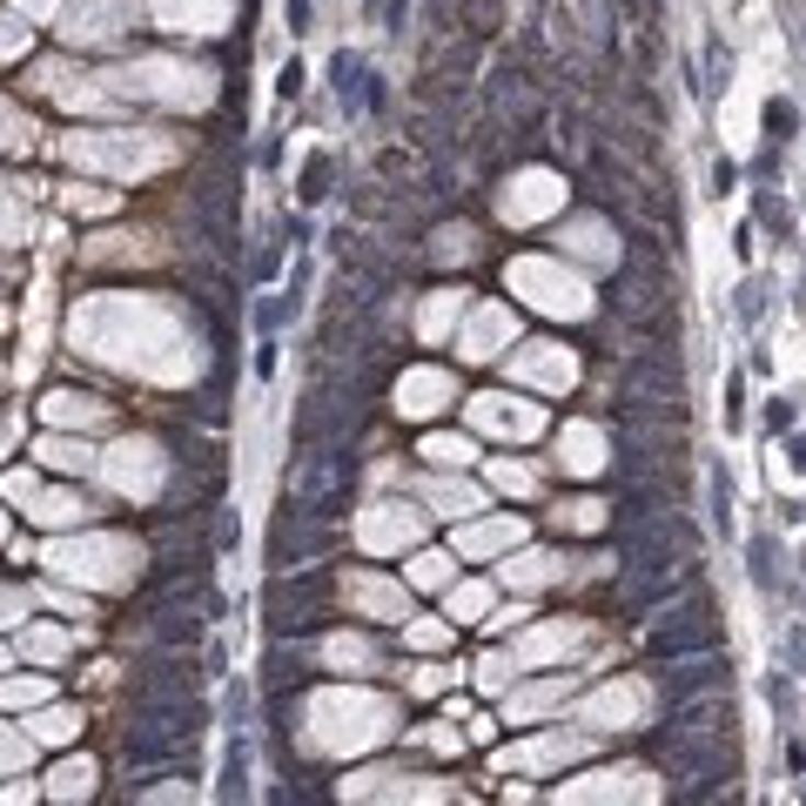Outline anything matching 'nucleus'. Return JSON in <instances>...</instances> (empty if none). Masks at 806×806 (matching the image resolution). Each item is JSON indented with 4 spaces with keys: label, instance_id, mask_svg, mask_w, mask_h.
<instances>
[{
    "label": "nucleus",
    "instance_id": "nucleus-10",
    "mask_svg": "<svg viewBox=\"0 0 806 806\" xmlns=\"http://www.w3.org/2000/svg\"><path fill=\"white\" fill-rule=\"evenodd\" d=\"M41 410H47V423H107V404L101 397H75V390H54Z\"/></svg>",
    "mask_w": 806,
    "mask_h": 806
},
{
    "label": "nucleus",
    "instance_id": "nucleus-22",
    "mask_svg": "<svg viewBox=\"0 0 806 806\" xmlns=\"http://www.w3.org/2000/svg\"><path fill=\"white\" fill-rule=\"evenodd\" d=\"M410 584H423V591H430V584H451V558H444V552H417V558H410Z\"/></svg>",
    "mask_w": 806,
    "mask_h": 806
},
{
    "label": "nucleus",
    "instance_id": "nucleus-8",
    "mask_svg": "<svg viewBox=\"0 0 806 806\" xmlns=\"http://www.w3.org/2000/svg\"><path fill=\"white\" fill-rule=\"evenodd\" d=\"M444 612H451V625H484L491 618V584H444Z\"/></svg>",
    "mask_w": 806,
    "mask_h": 806
},
{
    "label": "nucleus",
    "instance_id": "nucleus-1",
    "mask_svg": "<svg viewBox=\"0 0 806 806\" xmlns=\"http://www.w3.org/2000/svg\"><path fill=\"white\" fill-rule=\"evenodd\" d=\"M115 558H135V545H54L47 552V565L61 571V578H94V584H122L128 578V565H115Z\"/></svg>",
    "mask_w": 806,
    "mask_h": 806
},
{
    "label": "nucleus",
    "instance_id": "nucleus-18",
    "mask_svg": "<svg viewBox=\"0 0 806 806\" xmlns=\"http://www.w3.org/2000/svg\"><path fill=\"white\" fill-rule=\"evenodd\" d=\"M47 679L41 672H27V679H0V706H47Z\"/></svg>",
    "mask_w": 806,
    "mask_h": 806
},
{
    "label": "nucleus",
    "instance_id": "nucleus-27",
    "mask_svg": "<svg viewBox=\"0 0 806 806\" xmlns=\"http://www.w3.org/2000/svg\"><path fill=\"white\" fill-rule=\"evenodd\" d=\"M491 484H498V491H518V498H524V491H531V470H524V464H491Z\"/></svg>",
    "mask_w": 806,
    "mask_h": 806
},
{
    "label": "nucleus",
    "instance_id": "nucleus-2",
    "mask_svg": "<svg viewBox=\"0 0 806 806\" xmlns=\"http://www.w3.org/2000/svg\"><path fill=\"white\" fill-rule=\"evenodd\" d=\"M135 21V8L128 0H81V8L68 14V41H88V47H101V41H122V27Z\"/></svg>",
    "mask_w": 806,
    "mask_h": 806
},
{
    "label": "nucleus",
    "instance_id": "nucleus-20",
    "mask_svg": "<svg viewBox=\"0 0 806 806\" xmlns=\"http://www.w3.org/2000/svg\"><path fill=\"white\" fill-rule=\"evenodd\" d=\"M457 309H464V290H438V303H430V309H423V337H444Z\"/></svg>",
    "mask_w": 806,
    "mask_h": 806
},
{
    "label": "nucleus",
    "instance_id": "nucleus-23",
    "mask_svg": "<svg viewBox=\"0 0 806 806\" xmlns=\"http://www.w3.org/2000/svg\"><path fill=\"white\" fill-rule=\"evenodd\" d=\"M552 518H558V531H565V524H571V531H599V524H605V504H591V498H578V504H558Z\"/></svg>",
    "mask_w": 806,
    "mask_h": 806
},
{
    "label": "nucleus",
    "instance_id": "nucleus-13",
    "mask_svg": "<svg viewBox=\"0 0 806 806\" xmlns=\"http://www.w3.org/2000/svg\"><path fill=\"white\" fill-rule=\"evenodd\" d=\"M47 793L54 799H88L94 793V760H61V767L47 773Z\"/></svg>",
    "mask_w": 806,
    "mask_h": 806
},
{
    "label": "nucleus",
    "instance_id": "nucleus-7",
    "mask_svg": "<svg viewBox=\"0 0 806 806\" xmlns=\"http://www.w3.org/2000/svg\"><path fill=\"white\" fill-rule=\"evenodd\" d=\"M552 202H558V182H552V175H524L518 195L504 189V223H531V215L552 208Z\"/></svg>",
    "mask_w": 806,
    "mask_h": 806
},
{
    "label": "nucleus",
    "instance_id": "nucleus-31",
    "mask_svg": "<svg viewBox=\"0 0 806 806\" xmlns=\"http://www.w3.org/2000/svg\"><path fill=\"white\" fill-rule=\"evenodd\" d=\"M0 141H14V115H8V107H0Z\"/></svg>",
    "mask_w": 806,
    "mask_h": 806
},
{
    "label": "nucleus",
    "instance_id": "nucleus-11",
    "mask_svg": "<svg viewBox=\"0 0 806 806\" xmlns=\"http://www.w3.org/2000/svg\"><path fill=\"white\" fill-rule=\"evenodd\" d=\"M423 498L438 504L444 518H470V511H484V491H470V484H451V477H438V484H423Z\"/></svg>",
    "mask_w": 806,
    "mask_h": 806
},
{
    "label": "nucleus",
    "instance_id": "nucleus-34",
    "mask_svg": "<svg viewBox=\"0 0 806 806\" xmlns=\"http://www.w3.org/2000/svg\"><path fill=\"white\" fill-rule=\"evenodd\" d=\"M0 537H8V511H0Z\"/></svg>",
    "mask_w": 806,
    "mask_h": 806
},
{
    "label": "nucleus",
    "instance_id": "nucleus-24",
    "mask_svg": "<svg viewBox=\"0 0 806 806\" xmlns=\"http://www.w3.org/2000/svg\"><path fill=\"white\" fill-rule=\"evenodd\" d=\"M477 672H484V692H504V685L518 679V652H491Z\"/></svg>",
    "mask_w": 806,
    "mask_h": 806
},
{
    "label": "nucleus",
    "instance_id": "nucleus-21",
    "mask_svg": "<svg viewBox=\"0 0 806 806\" xmlns=\"http://www.w3.org/2000/svg\"><path fill=\"white\" fill-rule=\"evenodd\" d=\"M322 659H330V666H376V652H370V638H330V645H322Z\"/></svg>",
    "mask_w": 806,
    "mask_h": 806
},
{
    "label": "nucleus",
    "instance_id": "nucleus-3",
    "mask_svg": "<svg viewBox=\"0 0 806 806\" xmlns=\"http://www.w3.org/2000/svg\"><path fill=\"white\" fill-rule=\"evenodd\" d=\"M444 404H451V376L444 370H410L397 384V410L404 417H438Z\"/></svg>",
    "mask_w": 806,
    "mask_h": 806
},
{
    "label": "nucleus",
    "instance_id": "nucleus-32",
    "mask_svg": "<svg viewBox=\"0 0 806 806\" xmlns=\"http://www.w3.org/2000/svg\"><path fill=\"white\" fill-rule=\"evenodd\" d=\"M793 464H799V470H806V438H799V444H793Z\"/></svg>",
    "mask_w": 806,
    "mask_h": 806
},
{
    "label": "nucleus",
    "instance_id": "nucleus-33",
    "mask_svg": "<svg viewBox=\"0 0 806 806\" xmlns=\"http://www.w3.org/2000/svg\"><path fill=\"white\" fill-rule=\"evenodd\" d=\"M0 672H8V645H0Z\"/></svg>",
    "mask_w": 806,
    "mask_h": 806
},
{
    "label": "nucleus",
    "instance_id": "nucleus-14",
    "mask_svg": "<svg viewBox=\"0 0 806 806\" xmlns=\"http://www.w3.org/2000/svg\"><path fill=\"white\" fill-rule=\"evenodd\" d=\"M518 537H524V524L511 518V524H477V531H464V537H457V545H464L470 558H491V552H504V545H518Z\"/></svg>",
    "mask_w": 806,
    "mask_h": 806
},
{
    "label": "nucleus",
    "instance_id": "nucleus-28",
    "mask_svg": "<svg viewBox=\"0 0 806 806\" xmlns=\"http://www.w3.org/2000/svg\"><path fill=\"white\" fill-rule=\"evenodd\" d=\"M27 605H34V591H0V625H21Z\"/></svg>",
    "mask_w": 806,
    "mask_h": 806
},
{
    "label": "nucleus",
    "instance_id": "nucleus-30",
    "mask_svg": "<svg viewBox=\"0 0 806 806\" xmlns=\"http://www.w3.org/2000/svg\"><path fill=\"white\" fill-rule=\"evenodd\" d=\"M451 632L444 625H410V645H423V652H438V645H444Z\"/></svg>",
    "mask_w": 806,
    "mask_h": 806
},
{
    "label": "nucleus",
    "instance_id": "nucleus-4",
    "mask_svg": "<svg viewBox=\"0 0 806 806\" xmlns=\"http://www.w3.org/2000/svg\"><path fill=\"white\" fill-rule=\"evenodd\" d=\"M343 599H356V612H363V618H410V599H404V591H397V584H384V578H363V571L343 584Z\"/></svg>",
    "mask_w": 806,
    "mask_h": 806
},
{
    "label": "nucleus",
    "instance_id": "nucleus-12",
    "mask_svg": "<svg viewBox=\"0 0 806 806\" xmlns=\"http://www.w3.org/2000/svg\"><path fill=\"white\" fill-rule=\"evenodd\" d=\"M81 733V713L75 706H41L34 719H27V739H47V746H61V739H75Z\"/></svg>",
    "mask_w": 806,
    "mask_h": 806
},
{
    "label": "nucleus",
    "instance_id": "nucleus-9",
    "mask_svg": "<svg viewBox=\"0 0 806 806\" xmlns=\"http://www.w3.org/2000/svg\"><path fill=\"white\" fill-rule=\"evenodd\" d=\"M21 504H27V518H41V524H81V518H88V504H81L75 491H41V484H34Z\"/></svg>",
    "mask_w": 806,
    "mask_h": 806
},
{
    "label": "nucleus",
    "instance_id": "nucleus-15",
    "mask_svg": "<svg viewBox=\"0 0 806 806\" xmlns=\"http://www.w3.org/2000/svg\"><path fill=\"white\" fill-rule=\"evenodd\" d=\"M423 457L438 464V470H457V464L477 457V444H470V438H451V430H438V438H423Z\"/></svg>",
    "mask_w": 806,
    "mask_h": 806
},
{
    "label": "nucleus",
    "instance_id": "nucleus-35",
    "mask_svg": "<svg viewBox=\"0 0 806 806\" xmlns=\"http://www.w3.org/2000/svg\"><path fill=\"white\" fill-rule=\"evenodd\" d=\"M0 451H8V438H0Z\"/></svg>",
    "mask_w": 806,
    "mask_h": 806
},
{
    "label": "nucleus",
    "instance_id": "nucleus-19",
    "mask_svg": "<svg viewBox=\"0 0 806 806\" xmlns=\"http://www.w3.org/2000/svg\"><path fill=\"white\" fill-rule=\"evenodd\" d=\"M41 457H47L54 470H88V464H94V451H88V444H68V438H47Z\"/></svg>",
    "mask_w": 806,
    "mask_h": 806
},
{
    "label": "nucleus",
    "instance_id": "nucleus-29",
    "mask_svg": "<svg viewBox=\"0 0 806 806\" xmlns=\"http://www.w3.org/2000/svg\"><path fill=\"white\" fill-rule=\"evenodd\" d=\"M14 14H21V21H27V14H34V21H54V14H61V0H14Z\"/></svg>",
    "mask_w": 806,
    "mask_h": 806
},
{
    "label": "nucleus",
    "instance_id": "nucleus-26",
    "mask_svg": "<svg viewBox=\"0 0 806 806\" xmlns=\"http://www.w3.org/2000/svg\"><path fill=\"white\" fill-rule=\"evenodd\" d=\"M444 685H457V666H417L410 672V692H444Z\"/></svg>",
    "mask_w": 806,
    "mask_h": 806
},
{
    "label": "nucleus",
    "instance_id": "nucleus-6",
    "mask_svg": "<svg viewBox=\"0 0 806 806\" xmlns=\"http://www.w3.org/2000/svg\"><path fill=\"white\" fill-rule=\"evenodd\" d=\"M558 451H565L558 464H571L578 477H591V470L605 464V438H599V430H591V423H571L565 438H558Z\"/></svg>",
    "mask_w": 806,
    "mask_h": 806
},
{
    "label": "nucleus",
    "instance_id": "nucleus-16",
    "mask_svg": "<svg viewBox=\"0 0 806 806\" xmlns=\"http://www.w3.org/2000/svg\"><path fill=\"white\" fill-rule=\"evenodd\" d=\"M511 330V316L504 309H491V316H477V330L464 337V356H498V337Z\"/></svg>",
    "mask_w": 806,
    "mask_h": 806
},
{
    "label": "nucleus",
    "instance_id": "nucleus-5",
    "mask_svg": "<svg viewBox=\"0 0 806 806\" xmlns=\"http://www.w3.org/2000/svg\"><path fill=\"white\" fill-rule=\"evenodd\" d=\"M470 417L491 423V430H511V438H531V430H537V410L531 404H511V397H477Z\"/></svg>",
    "mask_w": 806,
    "mask_h": 806
},
{
    "label": "nucleus",
    "instance_id": "nucleus-25",
    "mask_svg": "<svg viewBox=\"0 0 806 806\" xmlns=\"http://www.w3.org/2000/svg\"><path fill=\"white\" fill-rule=\"evenodd\" d=\"M27 746H34V739H27V726H21V733H8V726H0V773L27 767Z\"/></svg>",
    "mask_w": 806,
    "mask_h": 806
},
{
    "label": "nucleus",
    "instance_id": "nucleus-17",
    "mask_svg": "<svg viewBox=\"0 0 806 806\" xmlns=\"http://www.w3.org/2000/svg\"><path fill=\"white\" fill-rule=\"evenodd\" d=\"M21 652H27V659H41V666H54V659H68V632H54V625H27Z\"/></svg>",
    "mask_w": 806,
    "mask_h": 806
}]
</instances>
